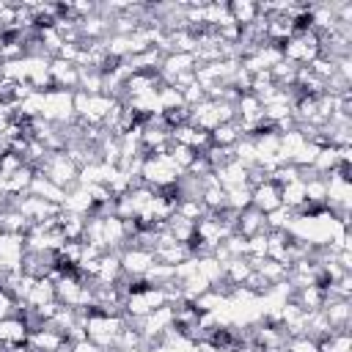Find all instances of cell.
<instances>
[{
    "label": "cell",
    "mask_w": 352,
    "mask_h": 352,
    "mask_svg": "<svg viewBox=\"0 0 352 352\" xmlns=\"http://www.w3.org/2000/svg\"><path fill=\"white\" fill-rule=\"evenodd\" d=\"M82 324H85V338L104 346V349H113L121 330L129 324L124 314H107L96 305H88L82 311Z\"/></svg>",
    "instance_id": "cell-1"
},
{
    "label": "cell",
    "mask_w": 352,
    "mask_h": 352,
    "mask_svg": "<svg viewBox=\"0 0 352 352\" xmlns=\"http://www.w3.org/2000/svg\"><path fill=\"white\" fill-rule=\"evenodd\" d=\"M184 173L170 162L168 154H143L140 165V182L151 190H168L173 187Z\"/></svg>",
    "instance_id": "cell-2"
},
{
    "label": "cell",
    "mask_w": 352,
    "mask_h": 352,
    "mask_svg": "<svg viewBox=\"0 0 352 352\" xmlns=\"http://www.w3.org/2000/svg\"><path fill=\"white\" fill-rule=\"evenodd\" d=\"M41 118L55 124V126H69L74 121V91H63V88L44 91Z\"/></svg>",
    "instance_id": "cell-3"
},
{
    "label": "cell",
    "mask_w": 352,
    "mask_h": 352,
    "mask_svg": "<svg viewBox=\"0 0 352 352\" xmlns=\"http://www.w3.org/2000/svg\"><path fill=\"white\" fill-rule=\"evenodd\" d=\"M36 170H38L41 176H47L50 182H55L58 187H63V190H72V187L77 184V176H80V168L69 160L66 151H50L47 160H44Z\"/></svg>",
    "instance_id": "cell-4"
},
{
    "label": "cell",
    "mask_w": 352,
    "mask_h": 352,
    "mask_svg": "<svg viewBox=\"0 0 352 352\" xmlns=\"http://www.w3.org/2000/svg\"><path fill=\"white\" fill-rule=\"evenodd\" d=\"M283 60L294 63V66H308L314 58H319V36L314 30L305 33H294L283 47H280Z\"/></svg>",
    "instance_id": "cell-5"
},
{
    "label": "cell",
    "mask_w": 352,
    "mask_h": 352,
    "mask_svg": "<svg viewBox=\"0 0 352 352\" xmlns=\"http://www.w3.org/2000/svg\"><path fill=\"white\" fill-rule=\"evenodd\" d=\"M129 324L140 333L143 344L151 346V344H157V341L173 327V305H162V308H157L154 314H148V316H143V319H138V322H129Z\"/></svg>",
    "instance_id": "cell-6"
},
{
    "label": "cell",
    "mask_w": 352,
    "mask_h": 352,
    "mask_svg": "<svg viewBox=\"0 0 352 352\" xmlns=\"http://www.w3.org/2000/svg\"><path fill=\"white\" fill-rule=\"evenodd\" d=\"M11 206H14L16 212H22V214H25V217H28L33 226L47 223V220H52V217H60V212H63L58 204H50V201H44V198L30 195V192L11 198Z\"/></svg>",
    "instance_id": "cell-7"
},
{
    "label": "cell",
    "mask_w": 352,
    "mask_h": 352,
    "mask_svg": "<svg viewBox=\"0 0 352 352\" xmlns=\"http://www.w3.org/2000/svg\"><path fill=\"white\" fill-rule=\"evenodd\" d=\"M118 256H121V270H124L126 278H143V275L157 264L154 250L138 248V245H124V248L118 250Z\"/></svg>",
    "instance_id": "cell-8"
},
{
    "label": "cell",
    "mask_w": 352,
    "mask_h": 352,
    "mask_svg": "<svg viewBox=\"0 0 352 352\" xmlns=\"http://www.w3.org/2000/svg\"><path fill=\"white\" fill-rule=\"evenodd\" d=\"M63 346H69L66 336L52 330L50 324H41V327L30 330V336H28V349L30 352H60Z\"/></svg>",
    "instance_id": "cell-9"
},
{
    "label": "cell",
    "mask_w": 352,
    "mask_h": 352,
    "mask_svg": "<svg viewBox=\"0 0 352 352\" xmlns=\"http://www.w3.org/2000/svg\"><path fill=\"white\" fill-rule=\"evenodd\" d=\"M25 236L16 234H3L0 236V264L6 272L11 270H22V258H25Z\"/></svg>",
    "instance_id": "cell-10"
},
{
    "label": "cell",
    "mask_w": 352,
    "mask_h": 352,
    "mask_svg": "<svg viewBox=\"0 0 352 352\" xmlns=\"http://www.w3.org/2000/svg\"><path fill=\"white\" fill-rule=\"evenodd\" d=\"M50 77H52V88H63V91H77L80 88V69L72 60L52 58L50 60Z\"/></svg>",
    "instance_id": "cell-11"
},
{
    "label": "cell",
    "mask_w": 352,
    "mask_h": 352,
    "mask_svg": "<svg viewBox=\"0 0 352 352\" xmlns=\"http://www.w3.org/2000/svg\"><path fill=\"white\" fill-rule=\"evenodd\" d=\"M28 336H30V327L25 324V319H22L19 314L0 319V344H3L6 349L28 344Z\"/></svg>",
    "instance_id": "cell-12"
},
{
    "label": "cell",
    "mask_w": 352,
    "mask_h": 352,
    "mask_svg": "<svg viewBox=\"0 0 352 352\" xmlns=\"http://www.w3.org/2000/svg\"><path fill=\"white\" fill-rule=\"evenodd\" d=\"M322 314L327 316L333 330H349L352 322V300H341V297H324Z\"/></svg>",
    "instance_id": "cell-13"
},
{
    "label": "cell",
    "mask_w": 352,
    "mask_h": 352,
    "mask_svg": "<svg viewBox=\"0 0 352 352\" xmlns=\"http://www.w3.org/2000/svg\"><path fill=\"white\" fill-rule=\"evenodd\" d=\"M250 206L258 209L261 214H270L272 209L280 206V187L275 182H270V179L261 182V184H256L253 187V195H250Z\"/></svg>",
    "instance_id": "cell-14"
},
{
    "label": "cell",
    "mask_w": 352,
    "mask_h": 352,
    "mask_svg": "<svg viewBox=\"0 0 352 352\" xmlns=\"http://www.w3.org/2000/svg\"><path fill=\"white\" fill-rule=\"evenodd\" d=\"M33 176H36V168H30V165H22L16 173H11V176L0 179V192H3L6 198H16V195H25V192L30 190V182H33Z\"/></svg>",
    "instance_id": "cell-15"
},
{
    "label": "cell",
    "mask_w": 352,
    "mask_h": 352,
    "mask_svg": "<svg viewBox=\"0 0 352 352\" xmlns=\"http://www.w3.org/2000/svg\"><path fill=\"white\" fill-rule=\"evenodd\" d=\"M30 195H36V198H44V201H50V204H63V198H66V190L63 187H58L55 182H50L47 176H41L38 170H36V176H33V182H30V190H28Z\"/></svg>",
    "instance_id": "cell-16"
},
{
    "label": "cell",
    "mask_w": 352,
    "mask_h": 352,
    "mask_svg": "<svg viewBox=\"0 0 352 352\" xmlns=\"http://www.w3.org/2000/svg\"><path fill=\"white\" fill-rule=\"evenodd\" d=\"M234 231H236V234H242V236H256V234H261V231H267V223H264V214H261L258 209H253V206H248V209H242V212L236 214V223H234Z\"/></svg>",
    "instance_id": "cell-17"
},
{
    "label": "cell",
    "mask_w": 352,
    "mask_h": 352,
    "mask_svg": "<svg viewBox=\"0 0 352 352\" xmlns=\"http://www.w3.org/2000/svg\"><path fill=\"white\" fill-rule=\"evenodd\" d=\"M214 173V182L223 187V190H231V187H239V184H248V168L239 165L236 160H231L228 165L212 170Z\"/></svg>",
    "instance_id": "cell-18"
},
{
    "label": "cell",
    "mask_w": 352,
    "mask_h": 352,
    "mask_svg": "<svg viewBox=\"0 0 352 352\" xmlns=\"http://www.w3.org/2000/svg\"><path fill=\"white\" fill-rule=\"evenodd\" d=\"M250 272H253V267H250L248 256L245 258H228L223 264V283H228L231 289H236V286H242L250 278Z\"/></svg>",
    "instance_id": "cell-19"
},
{
    "label": "cell",
    "mask_w": 352,
    "mask_h": 352,
    "mask_svg": "<svg viewBox=\"0 0 352 352\" xmlns=\"http://www.w3.org/2000/svg\"><path fill=\"white\" fill-rule=\"evenodd\" d=\"M212 138V146H226V148H234L242 138H245V129L239 126V121H228V124H220L209 132Z\"/></svg>",
    "instance_id": "cell-20"
},
{
    "label": "cell",
    "mask_w": 352,
    "mask_h": 352,
    "mask_svg": "<svg viewBox=\"0 0 352 352\" xmlns=\"http://www.w3.org/2000/svg\"><path fill=\"white\" fill-rule=\"evenodd\" d=\"M47 302H55V283H52L50 278H38V280L33 283L30 294L22 300V305H28V308H41V305H47Z\"/></svg>",
    "instance_id": "cell-21"
},
{
    "label": "cell",
    "mask_w": 352,
    "mask_h": 352,
    "mask_svg": "<svg viewBox=\"0 0 352 352\" xmlns=\"http://www.w3.org/2000/svg\"><path fill=\"white\" fill-rule=\"evenodd\" d=\"M30 220L22 214V212H16L14 206H8V209H3L0 212V228H3V234H16V236H25L28 231H30Z\"/></svg>",
    "instance_id": "cell-22"
},
{
    "label": "cell",
    "mask_w": 352,
    "mask_h": 352,
    "mask_svg": "<svg viewBox=\"0 0 352 352\" xmlns=\"http://www.w3.org/2000/svg\"><path fill=\"white\" fill-rule=\"evenodd\" d=\"M228 14H231V19L239 25V28H248V25H253L261 14H258V3H253V0H234V3H228Z\"/></svg>",
    "instance_id": "cell-23"
},
{
    "label": "cell",
    "mask_w": 352,
    "mask_h": 352,
    "mask_svg": "<svg viewBox=\"0 0 352 352\" xmlns=\"http://www.w3.org/2000/svg\"><path fill=\"white\" fill-rule=\"evenodd\" d=\"M302 311H319L322 305H324V289L322 286H302V289H297L294 292V297H292Z\"/></svg>",
    "instance_id": "cell-24"
},
{
    "label": "cell",
    "mask_w": 352,
    "mask_h": 352,
    "mask_svg": "<svg viewBox=\"0 0 352 352\" xmlns=\"http://www.w3.org/2000/svg\"><path fill=\"white\" fill-rule=\"evenodd\" d=\"M85 220L88 217H80V214H66L60 212V234L66 236V242H82L85 236Z\"/></svg>",
    "instance_id": "cell-25"
},
{
    "label": "cell",
    "mask_w": 352,
    "mask_h": 352,
    "mask_svg": "<svg viewBox=\"0 0 352 352\" xmlns=\"http://www.w3.org/2000/svg\"><path fill=\"white\" fill-rule=\"evenodd\" d=\"M179 107H187L182 91L173 88V85H160L157 88V110L168 113V110H179Z\"/></svg>",
    "instance_id": "cell-26"
},
{
    "label": "cell",
    "mask_w": 352,
    "mask_h": 352,
    "mask_svg": "<svg viewBox=\"0 0 352 352\" xmlns=\"http://www.w3.org/2000/svg\"><path fill=\"white\" fill-rule=\"evenodd\" d=\"M173 214H179V217H184V220H190V223H198V220H204L209 212H206V206L201 204V198H182L179 204H176V212Z\"/></svg>",
    "instance_id": "cell-27"
},
{
    "label": "cell",
    "mask_w": 352,
    "mask_h": 352,
    "mask_svg": "<svg viewBox=\"0 0 352 352\" xmlns=\"http://www.w3.org/2000/svg\"><path fill=\"white\" fill-rule=\"evenodd\" d=\"M250 195H253V187L250 184H239V187H231L226 190V206L231 212H242L250 206Z\"/></svg>",
    "instance_id": "cell-28"
},
{
    "label": "cell",
    "mask_w": 352,
    "mask_h": 352,
    "mask_svg": "<svg viewBox=\"0 0 352 352\" xmlns=\"http://www.w3.org/2000/svg\"><path fill=\"white\" fill-rule=\"evenodd\" d=\"M292 217H294V212H292V209H286V206L280 204L278 209H272L270 214H264L267 231H286V228H289V223H292Z\"/></svg>",
    "instance_id": "cell-29"
},
{
    "label": "cell",
    "mask_w": 352,
    "mask_h": 352,
    "mask_svg": "<svg viewBox=\"0 0 352 352\" xmlns=\"http://www.w3.org/2000/svg\"><path fill=\"white\" fill-rule=\"evenodd\" d=\"M22 165H28L22 154H16V151H11V148L0 151V179H6V176H11V173H16Z\"/></svg>",
    "instance_id": "cell-30"
},
{
    "label": "cell",
    "mask_w": 352,
    "mask_h": 352,
    "mask_svg": "<svg viewBox=\"0 0 352 352\" xmlns=\"http://www.w3.org/2000/svg\"><path fill=\"white\" fill-rule=\"evenodd\" d=\"M283 349L286 352H319V346H316V341L311 336H289Z\"/></svg>",
    "instance_id": "cell-31"
},
{
    "label": "cell",
    "mask_w": 352,
    "mask_h": 352,
    "mask_svg": "<svg viewBox=\"0 0 352 352\" xmlns=\"http://www.w3.org/2000/svg\"><path fill=\"white\" fill-rule=\"evenodd\" d=\"M16 311H19V302H16V297H14L11 292L0 289V319H6V316H14Z\"/></svg>",
    "instance_id": "cell-32"
},
{
    "label": "cell",
    "mask_w": 352,
    "mask_h": 352,
    "mask_svg": "<svg viewBox=\"0 0 352 352\" xmlns=\"http://www.w3.org/2000/svg\"><path fill=\"white\" fill-rule=\"evenodd\" d=\"M182 96H184V104H187V107H192V104H198V102H204V99H206V91H204L198 82H192L190 88H184V91H182Z\"/></svg>",
    "instance_id": "cell-33"
},
{
    "label": "cell",
    "mask_w": 352,
    "mask_h": 352,
    "mask_svg": "<svg viewBox=\"0 0 352 352\" xmlns=\"http://www.w3.org/2000/svg\"><path fill=\"white\" fill-rule=\"evenodd\" d=\"M69 352H116V349H104V346H99V344H94V341L82 338V341L69 344Z\"/></svg>",
    "instance_id": "cell-34"
},
{
    "label": "cell",
    "mask_w": 352,
    "mask_h": 352,
    "mask_svg": "<svg viewBox=\"0 0 352 352\" xmlns=\"http://www.w3.org/2000/svg\"><path fill=\"white\" fill-rule=\"evenodd\" d=\"M0 236H3V228H0Z\"/></svg>",
    "instance_id": "cell-35"
}]
</instances>
